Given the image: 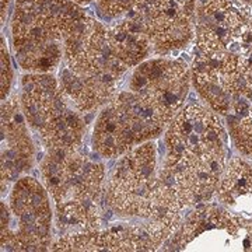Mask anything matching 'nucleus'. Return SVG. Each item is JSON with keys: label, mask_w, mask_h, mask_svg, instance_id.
<instances>
[{"label": "nucleus", "mask_w": 252, "mask_h": 252, "mask_svg": "<svg viewBox=\"0 0 252 252\" xmlns=\"http://www.w3.org/2000/svg\"><path fill=\"white\" fill-rule=\"evenodd\" d=\"M165 146L160 175L182 206L210 198L225 168V130L220 119L190 104L171 121Z\"/></svg>", "instance_id": "obj_1"}, {"label": "nucleus", "mask_w": 252, "mask_h": 252, "mask_svg": "<svg viewBox=\"0 0 252 252\" xmlns=\"http://www.w3.org/2000/svg\"><path fill=\"white\" fill-rule=\"evenodd\" d=\"M105 198L118 216L162 223L175 231L180 228L184 206L157 170L153 142L124 154L107 184Z\"/></svg>", "instance_id": "obj_2"}, {"label": "nucleus", "mask_w": 252, "mask_h": 252, "mask_svg": "<svg viewBox=\"0 0 252 252\" xmlns=\"http://www.w3.org/2000/svg\"><path fill=\"white\" fill-rule=\"evenodd\" d=\"M21 108L48 150H74L81 143L84 121L67 105L52 74L31 73L23 77Z\"/></svg>", "instance_id": "obj_3"}, {"label": "nucleus", "mask_w": 252, "mask_h": 252, "mask_svg": "<svg viewBox=\"0 0 252 252\" xmlns=\"http://www.w3.org/2000/svg\"><path fill=\"white\" fill-rule=\"evenodd\" d=\"M41 175L56 205V213L99 209L105 177L102 164L91 161L74 150H49L41 165Z\"/></svg>", "instance_id": "obj_4"}, {"label": "nucleus", "mask_w": 252, "mask_h": 252, "mask_svg": "<svg viewBox=\"0 0 252 252\" xmlns=\"http://www.w3.org/2000/svg\"><path fill=\"white\" fill-rule=\"evenodd\" d=\"M52 213L44 187L21 178L13 187L10 205L1 203V247L14 251H42L49 247Z\"/></svg>", "instance_id": "obj_5"}, {"label": "nucleus", "mask_w": 252, "mask_h": 252, "mask_svg": "<svg viewBox=\"0 0 252 252\" xmlns=\"http://www.w3.org/2000/svg\"><path fill=\"white\" fill-rule=\"evenodd\" d=\"M251 7L231 0H205L195 13V38L200 54H247L252 45Z\"/></svg>", "instance_id": "obj_6"}, {"label": "nucleus", "mask_w": 252, "mask_h": 252, "mask_svg": "<svg viewBox=\"0 0 252 252\" xmlns=\"http://www.w3.org/2000/svg\"><path fill=\"white\" fill-rule=\"evenodd\" d=\"M174 235L175 250L252 251V221L216 206L195 210Z\"/></svg>", "instance_id": "obj_7"}, {"label": "nucleus", "mask_w": 252, "mask_h": 252, "mask_svg": "<svg viewBox=\"0 0 252 252\" xmlns=\"http://www.w3.org/2000/svg\"><path fill=\"white\" fill-rule=\"evenodd\" d=\"M84 11L73 0H17L11 23L14 51L63 42Z\"/></svg>", "instance_id": "obj_8"}, {"label": "nucleus", "mask_w": 252, "mask_h": 252, "mask_svg": "<svg viewBox=\"0 0 252 252\" xmlns=\"http://www.w3.org/2000/svg\"><path fill=\"white\" fill-rule=\"evenodd\" d=\"M195 13L196 0H147L132 17L142 23L154 49L164 54L192 41Z\"/></svg>", "instance_id": "obj_9"}, {"label": "nucleus", "mask_w": 252, "mask_h": 252, "mask_svg": "<svg viewBox=\"0 0 252 252\" xmlns=\"http://www.w3.org/2000/svg\"><path fill=\"white\" fill-rule=\"evenodd\" d=\"M63 61L69 70L81 76L104 72L122 76L126 70L109 49L107 28L89 16H83L64 38Z\"/></svg>", "instance_id": "obj_10"}, {"label": "nucleus", "mask_w": 252, "mask_h": 252, "mask_svg": "<svg viewBox=\"0 0 252 252\" xmlns=\"http://www.w3.org/2000/svg\"><path fill=\"white\" fill-rule=\"evenodd\" d=\"M129 87L130 91L152 98L175 115L188 95V67L175 59H152L137 64Z\"/></svg>", "instance_id": "obj_11"}, {"label": "nucleus", "mask_w": 252, "mask_h": 252, "mask_svg": "<svg viewBox=\"0 0 252 252\" xmlns=\"http://www.w3.org/2000/svg\"><path fill=\"white\" fill-rule=\"evenodd\" d=\"M27 119L18 95L13 94L1 105V180L13 181L30 170L34 147L28 135Z\"/></svg>", "instance_id": "obj_12"}, {"label": "nucleus", "mask_w": 252, "mask_h": 252, "mask_svg": "<svg viewBox=\"0 0 252 252\" xmlns=\"http://www.w3.org/2000/svg\"><path fill=\"white\" fill-rule=\"evenodd\" d=\"M111 102L130 127L136 144L146 143L161 135L174 118V114L158 102L133 91L119 93Z\"/></svg>", "instance_id": "obj_13"}, {"label": "nucleus", "mask_w": 252, "mask_h": 252, "mask_svg": "<svg viewBox=\"0 0 252 252\" xmlns=\"http://www.w3.org/2000/svg\"><path fill=\"white\" fill-rule=\"evenodd\" d=\"M119 77L109 72L81 76L64 66L59 72V87L79 112H90L115 98Z\"/></svg>", "instance_id": "obj_14"}, {"label": "nucleus", "mask_w": 252, "mask_h": 252, "mask_svg": "<svg viewBox=\"0 0 252 252\" xmlns=\"http://www.w3.org/2000/svg\"><path fill=\"white\" fill-rule=\"evenodd\" d=\"M136 144L135 136L127 126L121 112L112 104L108 102L95 121L93 146L94 150L102 157H121L132 150Z\"/></svg>", "instance_id": "obj_15"}, {"label": "nucleus", "mask_w": 252, "mask_h": 252, "mask_svg": "<svg viewBox=\"0 0 252 252\" xmlns=\"http://www.w3.org/2000/svg\"><path fill=\"white\" fill-rule=\"evenodd\" d=\"M107 39L112 55L126 69L143 62L153 46L142 23L135 17L107 28Z\"/></svg>", "instance_id": "obj_16"}, {"label": "nucleus", "mask_w": 252, "mask_h": 252, "mask_svg": "<svg viewBox=\"0 0 252 252\" xmlns=\"http://www.w3.org/2000/svg\"><path fill=\"white\" fill-rule=\"evenodd\" d=\"M224 55L210 56L200 54L192 66V80L195 89L219 114H228L230 111L237 112L235 99L223 87L219 77V67Z\"/></svg>", "instance_id": "obj_17"}, {"label": "nucleus", "mask_w": 252, "mask_h": 252, "mask_svg": "<svg viewBox=\"0 0 252 252\" xmlns=\"http://www.w3.org/2000/svg\"><path fill=\"white\" fill-rule=\"evenodd\" d=\"M219 198L234 215H252V164L231 160L219 182Z\"/></svg>", "instance_id": "obj_18"}, {"label": "nucleus", "mask_w": 252, "mask_h": 252, "mask_svg": "<svg viewBox=\"0 0 252 252\" xmlns=\"http://www.w3.org/2000/svg\"><path fill=\"white\" fill-rule=\"evenodd\" d=\"M219 77L237 102V114H248L252 101V59L245 55L225 54L220 62Z\"/></svg>", "instance_id": "obj_19"}, {"label": "nucleus", "mask_w": 252, "mask_h": 252, "mask_svg": "<svg viewBox=\"0 0 252 252\" xmlns=\"http://www.w3.org/2000/svg\"><path fill=\"white\" fill-rule=\"evenodd\" d=\"M16 52L18 64L31 73H49L63 58V42H48L42 45L21 48Z\"/></svg>", "instance_id": "obj_20"}, {"label": "nucleus", "mask_w": 252, "mask_h": 252, "mask_svg": "<svg viewBox=\"0 0 252 252\" xmlns=\"http://www.w3.org/2000/svg\"><path fill=\"white\" fill-rule=\"evenodd\" d=\"M231 137L244 156L252 157V111L231 125Z\"/></svg>", "instance_id": "obj_21"}, {"label": "nucleus", "mask_w": 252, "mask_h": 252, "mask_svg": "<svg viewBox=\"0 0 252 252\" xmlns=\"http://www.w3.org/2000/svg\"><path fill=\"white\" fill-rule=\"evenodd\" d=\"M147 0H97L98 7L109 17H118L129 11L135 13Z\"/></svg>", "instance_id": "obj_22"}, {"label": "nucleus", "mask_w": 252, "mask_h": 252, "mask_svg": "<svg viewBox=\"0 0 252 252\" xmlns=\"http://www.w3.org/2000/svg\"><path fill=\"white\" fill-rule=\"evenodd\" d=\"M13 80V72H11V63H10L9 52L6 49L4 41L1 39V99L7 98L10 87Z\"/></svg>", "instance_id": "obj_23"}, {"label": "nucleus", "mask_w": 252, "mask_h": 252, "mask_svg": "<svg viewBox=\"0 0 252 252\" xmlns=\"http://www.w3.org/2000/svg\"><path fill=\"white\" fill-rule=\"evenodd\" d=\"M9 3L10 0H1V21H4L6 13H7V9H9Z\"/></svg>", "instance_id": "obj_24"}, {"label": "nucleus", "mask_w": 252, "mask_h": 252, "mask_svg": "<svg viewBox=\"0 0 252 252\" xmlns=\"http://www.w3.org/2000/svg\"><path fill=\"white\" fill-rule=\"evenodd\" d=\"M74 3H90L93 0H73Z\"/></svg>", "instance_id": "obj_25"}]
</instances>
